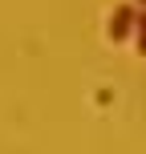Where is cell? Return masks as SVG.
Returning a JSON list of instances; mask_svg holds the SVG:
<instances>
[{"label": "cell", "mask_w": 146, "mask_h": 154, "mask_svg": "<svg viewBox=\"0 0 146 154\" xmlns=\"http://www.w3.org/2000/svg\"><path fill=\"white\" fill-rule=\"evenodd\" d=\"M134 45H138V53L146 57V8L138 12V24H134Z\"/></svg>", "instance_id": "obj_2"}, {"label": "cell", "mask_w": 146, "mask_h": 154, "mask_svg": "<svg viewBox=\"0 0 146 154\" xmlns=\"http://www.w3.org/2000/svg\"><path fill=\"white\" fill-rule=\"evenodd\" d=\"M134 24H138V8L134 4H118L114 12H110V41H130Z\"/></svg>", "instance_id": "obj_1"}, {"label": "cell", "mask_w": 146, "mask_h": 154, "mask_svg": "<svg viewBox=\"0 0 146 154\" xmlns=\"http://www.w3.org/2000/svg\"><path fill=\"white\" fill-rule=\"evenodd\" d=\"M134 4H138V8H146V0H134Z\"/></svg>", "instance_id": "obj_3"}]
</instances>
